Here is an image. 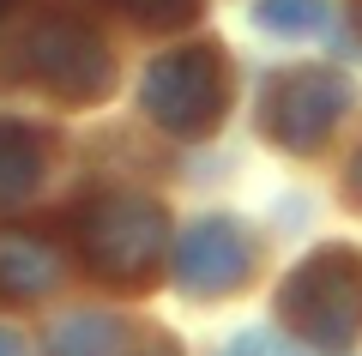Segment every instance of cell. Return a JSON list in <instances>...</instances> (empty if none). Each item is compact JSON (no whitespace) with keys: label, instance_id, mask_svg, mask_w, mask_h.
Segmentation results:
<instances>
[{"label":"cell","instance_id":"cell-3","mask_svg":"<svg viewBox=\"0 0 362 356\" xmlns=\"http://www.w3.org/2000/svg\"><path fill=\"white\" fill-rule=\"evenodd\" d=\"M278 314L314 350H350L362 332V254L344 242H326L302 260L278 290Z\"/></svg>","mask_w":362,"mask_h":356},{"label":"cell","instance_id":"cell-15","mask_svg":"<svg viewBox=\"0 0 362 356\" xmlns=\"http://www.w3.org/2000/svg\"><path fill=\"white\" fill-rule=\"evenodd\" d=\"M350 193L362 200V151H356V163H350Z\"/></svg>","mask_w":362,"mask_h":356},{"label":"cell","instance_id":"cell-4","mask_svg":"<svg viewBox=\"0 0 362 356\" xmlns=\"http://www.w3.org/2000/svg\"><path fill=\"white\" fill-rule=\"evenodd\" d=\"M139 97L157 127L194 139V133H211L230 109V67L211 42H187V49H169L145 67Z\"/></svg>","mask_w":362,"mask_h":356},{"label":"cell","instance_id":"cell-10","mask_svg":"<svg viewBox=\"0 0 362 356\" xmlns=\"http://www.w3.org/2000/svg\"><path fill=\"white\" fill-rule=\"evenodd\" d=\"M254 18L266 30H284V37H308L326 25V0H259Z\"/></svg>","mask_w":362,"mask_h":356},{"label":"cell","instance_id":"cell-1","mask_svg":"<svg viewBox=\"0 0 362 356\" xmlns=\"http://www.w3.org/2000/svg\"><path fill=\"white\" fill-rule=\"evenodd\" d=\"M0 79H37L61 103H97L115 79V61L73 6H30V13H18V30L6 37Z\"/></svg>","mask_w":362,"mask_h":356},{"label":"cell","instance_id":"cell-9","mask_svg":"<svg viewBox=\"0 0 362 356\" xmlns=\"http://www.w3.org/2000/svg\"><path fill=\"white\" fill-rule=\"evenodd\" d=\"M49 356H127V326L109 314H73L49 332Z\"/></svg>","mask_w":362,"mask_h":356},{"label":"cell","instance_id":"cell-11","mask_svg":"<svg viewBox=\"0 0 362 356\" xmlns=\"http://www.w3.org/2000/svg\"><path fill=\"white\" fill-rule=\"evenodd\" d=\"M121 18L133 25H151V30H181L199 18V0H109Z\"/></svg>","mask_w":362,"mask_h":356},{"label":"cell","instance_id":"cell-12","mask_svg":"<svg viewBox=\"0 0 362 356\" xmlns=\"http://www.w3.org/2000/svg\"><path fill=\"white\" fill-rule=\"evenodd\" d=\"M223 356H302L290 338H278L272 326H247V332H235L230 344H223Z\"/></svg>","mask_w":362,"mask_h":356},{"label":"cell","instance_id":"cell-14","mask_svg":"<svg viewBox=\"0 0 362 356\" xmlns=\"http://www.w3.org/2000/svg\"><path fill=\"white\" fill-rule=\"evenodd\" d=\"M0 356H25V344H18L13 332H0Z\"/></svg>","mask_w":362,"mask_h":356},{"label":"cell","instance_id":"cell-16","mask_svg":"<svg viewBox=\"0 0 362 356\" xmlns=\"http://www.w3.org/2000/svg\"><path fill=\"white\" fill-rule=\"evenodd\" d=\"M13 6H18V0H0V18H6V13H13Z\"/></svg>","mask_w":362,"mask_h":356},{"label":"cell","instance_id":"cell-13","mask_svg":"<svg viewBox=\"0 0 362 356\" xmlns=\"http://www.w3.org/2000/svg\"><path fill=\"white\" fill-rule=\"evenodd\" d=\"M133 356H181V350H175V344H169V338H151V344H145V350H133Z\"/></svg>","mask_w":362,"mask_h":356},{"label":"cell","instance_id":"cell-8","mask_svg":"<svg viewBox=\"0 0 362 356\" xmlns=\"http://www.w3.org/2000/svg\"><path fill=\"white\" fill-rule=\"evenodd\" d=\"M54 284H61V254L49 242H37V236L6 229L0 236V290L30 302V296H49Z\"/></svg>","mask_w":362,"mask_h":356},{"label":"cell","instance_id":"cell-2","mask_svg":"<svg viewBox=\"0 0 362 356\" xmlns=\"http://www.w3.org/2000/svg\"><path fill=\"white\" fill-rule=\"evenodd\" d=\"M163 205L145 200V193H97V200L78 205L73 217V236H78V260H85L90 278L103 284H151L157 260H163Z\"/></svg>","mask_w":362,"mask_h":356},{"label":"cell","instance_id":"cell-7","mask_svg":"<svg viewBox=\"0 0 362 356\" xmlns=\"http://www.w3.org/2000/svg\"><path fill=\"white\" fill-rule=\"evenodd\" d=\"M49 176V139L30 121H0V212L25 205Z\"/></svg>","mask_w":362,"mask_h":356},{"label":"cell","instance_id":"cell-5","mask_svg":"<svg viewBox=\"0 0 362 356\" xmlns=\"http://www.w3.org/2000/svg\"><path fill=\"white\" fill-rule=\"evenodd\" d=\"M350 79L344 73H326V67H308V73H284L266 97V133L290 151H314L326 133L344 121L350 109Z\"/></svg>","mask_w":362,"mask_h":356},{"label":"cell","instance_id":"cell-6","mask_svg":"<svg viewBox=\"0 0 362 356\" xmlns=\"http://www.w3.org/2000/svg\"><path fill=\"white\" fill-rule=\"evenodd\" d=\"M247 266H254V248H247V236H242L235 217H199V224L181 236V248H175L181 290H187V296H206V302H211V296L242 290Z\"/></svg>","mask_w":362,"mask_h":356}]
</instances>
